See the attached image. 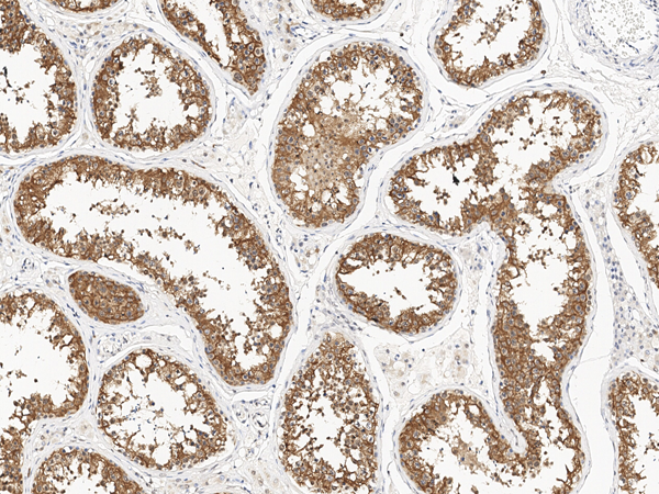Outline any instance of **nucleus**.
<instances>
[{"instance_id":"1","label":"nucleus","mask_w":659,"mask_h":494,"mask_svg":"<svg viewBox=\"0 0 659 494\" xmlns=\"http://www.w3.org/2000/svg\"><path fill=\"white\" fill-rule=\"evenodd\" d=\"M425 104L420 74L387 44L353 41L321 54L276 128L270 179L286 212L309 228L350 220L373 159L417 128Z\"/></svg>"},{"instance_id":"2","label":"nucleus","mask_w":659,"mask_h":494,"mask_svg":"<svg viewBox=\"0 0 659 494\" xmlns=\"http://www.w3.org/2000/svg\"><path fill=\"white\" fill-rule=\"evenodd\" d=\"M249 222L219 187L183 170L79 155L48 194L40 236L62 257L134 266L194 317L214 260Z\"/></svg>"},{"instance_id":"3","label":"nucleus","mask_w":659,"mask_h":494,"mask_svg":"<svg viewBox=\"0 0 659 494\" xmlns=\"http://www.w3.org/2000/svg\"><path fill=\"white\" fill-rule=\"evenodd\" d=\"M379 402L355 343L325 334L286 391L278 454L300 487L323 493L375 490L379 475Z\"/></svg>"},{"instance_id":"4","label":"nucleus","mask_w":659,"mask_h":494,"mask_svg":"<svg viewBox=\"0 0 659 494\" xmlns=\"http://www.w3.org/2000/svg\"><path fill=\"white\" fill-rule=\"evenodd\" d=\"M98 415L112 441L150 468L193 465L226 442L225 423L198 378L149 349L130 353L108 371Z\"/></svg>"},{"instance_id":"5","label":"nucleus","mask_w":659,"mask_h":494,"mask_svg":"<svg viewBox=\"0 0 659 494\" xmlns=\"http://www.w3.org/2000/svg\"><path fill=\"white\" fill-rule=\"evenodd\" d=\"M97 132L129 150L167 151L209 126L210 90L180 55L148 37H132L104 60L92 89Z\"/></svg>"},{"instance_id":"6","label":"nucleus","mask_w":659,"mask_h":494,"mask_svg":"<svg viewBox=\"0 0 659 494\" xmlns=\"http://www.w3.org/2000/svg\"><path fill=\"white\" fill-rule=\"evenodd\" d=\"M334 281L351 312L401 335L437 326L451 311L458 287L445 251L382 232L360 237L340 255Z\"/></svg>"},{"instance_id":"7","label":"nucleus","mask_w":659,"mask_h":494,"mask_svg":"<svg viewBox=\"0 0 659 494\" xmlns=\"http://www.w3.org/2000/svg\"><path fill=\"white\" fill-rule=\"evenodd\" d=\"M76 86L57 47L20 10L1 2V148L57 145L75 127Z\"/></svg>"},{"instance_id":"8","label":"nucleus","mask_w":659,"mask_h":494,"mask_svg":"<svg viewBox=\"0 0 659 494\" xmlns=\"http://www.w3.org/2000/svg\"><path fill=\"white\" fill-rule=\"evenodd\" d=\"M602 135L591 102L568 92L513 98L495 109L477 139L495 165L500 189L541 187L584 159Z\"/></svg>"},{"instance_id":"9","label":"nucleus","mask_w":659,"mask_h":494,"mask_svg":"<svg viewBox=\"0 0 659 494\" xmlns=\"http://www.w3.org/2000/svg\"><path fill=\"white\" fill-rule=\"evenodd\" d=\"M499 191L494 161L476 138L410 157L391 175L384 202L412 225L462 235L488 216Z\"/></svg>"},{"instance_id":"10","label":"nucleus","mask_w":659,"mask_h":494,"mask_svg":"<svg viewBox=\"0 0 659 494\" xmlns=\"http://www.w3.org/2000/svg\"><path fill=\"white\" fill-rule=\"evenodd\" d=\"M1 361L7 388L26 392L16 408L18 417L31 388L35 389L33 418L44 415L40 388L46 392L53 415L59 412L48 388L54 389L68 412L77 406L56 388L78 405L85 397L87 366L82 340L58 306L42 294L18 292L2 299Z\"/></svg>"},{"instance_id":"11","label":"nucleus","mask_w":659,"mask_h":494,"mask_svg":"<svg viewBox=\"0 0 659 494\" xmlns=\"http://www.w3.org/2000/svg\"><path fill=\"white\" fill-rule=\"evenodd\" d=\"M546 36L533 1L460 3L435 40V53L454 81L479 86L533 61Z\"/></svg>"},{"instance_id":"12","label":"nucleus","mask_w":659,"mask_h":494,"mask_svg":"<svg viewBox=\"0 0 659 494\" xmlns=\"http://www.w3.org/2000/svg\"><path fill=\"white\" fill-rule=\"evenodd\" d=\"M167 19L197 42L250 93L266 72V57L258 32L236 2H163Z\"/></svg>"},{"instance_id":"13","label":"nucleus","mask_w":659,"mask_h":494,"mask_svg":"<svg viewBox=\"0 0 659 494\" xmlns=\"http://www.w3.org/2000/svg\"><path fill=\"white\" fill-rule=\"evenodd\" d=\"M613 202L621 225L649 265L657 270V143L644 144L626 156L619 168Z\"/></svg>"},{"instance_id":"14","label":"nucleus","mask_w":659,"mask_h":494,"mask_svg":"<svg viewBox=\"0 0 659 494\" xmlns=\"http://www.w3.org/2000/svg\"><path fill=\"white\" fill-rule=\"evenodd\" d=\"M584 36L605 56L634 60L657 45V2H584Z\"/></svg>"},{"instance_id":"15","label":"nucleus","mask_w":659,"mask_h":494,"mask_svg":"<svg viewBox=\"0 0 659 494\" xmlns=\"http://www.w3.org/2000/svg\"><path fill=\"white\" fill-rule=\"evenodd\" d=\"M33 492L142 491L104 458L81 449L54 452L41 467Z\"/></svg>"},{"instance_id":"16","label":"nucleus","mask_w":659,"mask_h":494,"mask_svg":"<svg viewBox=\"0 0 659 494\" xmlns=\"http://www.w3.org/2000/svg\"><path fill=\"white\" fill-rule=\"evenodd\" d=\"M69 287L81 310L100 321L122 323L143 314L142 302L132 289L93 272H76Z\"/></svg>"},{"instance_id":"17","label":"nucleus","mask_w":659,"mask_h":494,"mask_svg":"<svg viewBox=\"0 0 659 494\" xmlns=\"http://www.w3.org/2000/svg\"><path fill=\"white\" fill-rule=\"evenodd\" d=\"M312 8L333 21H364L377 16L387 5L384 1H313Z\"/></svg>"},{"instance_id":"18","label":"nucleus","mask_w":659,"mask_h":494,"mask_svg":"<svg viewBox=\"0 0 659 494\" xmlns=\"http://www.w3.org/2000/svg\"><path fill=\"white\" fill-rule=\"evenodd\" d=\"M113 2L110 1H59L58 7L74 11H94L110 7Z\"/></svg>"}]
</instances>
